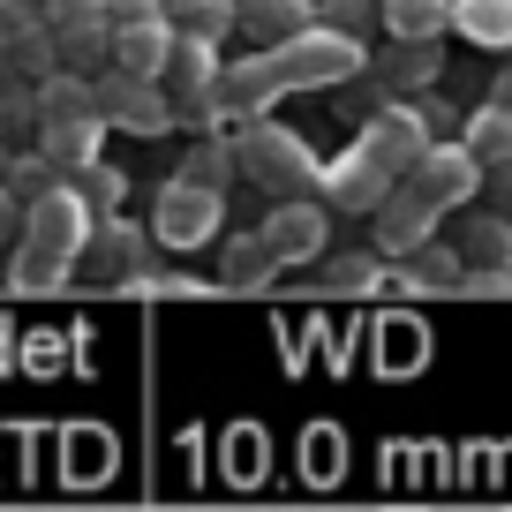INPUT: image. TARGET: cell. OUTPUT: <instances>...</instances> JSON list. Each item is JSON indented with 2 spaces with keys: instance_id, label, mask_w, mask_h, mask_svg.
Segmentation results:
<instances>
[{
  "instance_id": "cell-8",
  "label": "cell",
  "mask_w": 512,
  "mask_h": 512,
  "mask_svg": "<svg viewBox=\"0 0 512 512\" xmlns=\"http://www.w3.org/2000/svg\"><path fill=\"white\" fill-rule=\"evenodd\" d=\"M392 189H400V174H392L362 136H354V151H339V159L324 166V211H377Z\"/></svg>"
},
{
  "instance_id": "cell-7",
  "label": "cell",
  "mask_w": 512,
  "mask_h": 512,
  "mask_svg": "<svg viewBox=\"0 0 512 512\" xmlns=\"http://www.w3.org/2000/svg\"><path fill=\"white\" fill-rule=\"evenodd\" d=\"M256 234H264V249L279 256V272H302V264H317V256H324L332 211H324V196H302V204H272Z\"/></svg>"
},
{
  "instance_id": "cell-11",
  "label": "cell",
  "mask_w": 512,
  "mask_h": 512,
  "mask_svg": "<svg viewBox=\"0 0 512 512\" xmlns=\"http://www.w3.org/2000/svg\"><path fill=\"white\" fill-rule=\"evenodd\" d=\"M151 234L166 241V249H204L211 234H219V189H196V181H166L159 189V219H151Z\"/></svg>"
},
{
  "instance_id": "cell-21",
  "label": "cell",
  "mask_w": 512,
  "mask_h": 512,
  "mask_svg": "<svg viewBox=\"0 0 512 512\" xmlns=\"http://www.w3.org/2000/svg\"><path fill=\"white\" fill-rule=\"evenodd\" d=\"M392 38H445L452 31V0H384L377 8Z\"/></svg>"
},
{
  "instance_id": "cell-6",
  "label": "cell",
  "mask_w": 512,
  "mask_h": 512,
  "mask_svg": "<svg viewBox=\"0 0 512 512\" xmlns=\"http://www.w3.org/2000/svg\"><path fill=\"white\" fill-rule=\"evenodd\" d=\"M53 46H61V68H83L91 76L98 61H113V8L106 0H46Z\"/></svg>"
},
{
  "instance_id": "cell-17",
  "label": "cell",
  "mask_w": 512,
  "mask_h": 512,
  "mask_svg": "<svg viewBox=\"0 0 512 512\" xmlns=\"http://www.w3.org/2000/svg\"><path fill=\"white\" fill-rule=\"evenodd\" d=\"M437 68H445L437 38H392V53L377 61V83H384V91H430Z\"/></svg>"
},
{
  "instance_id": "cell-27",
  "label": "cell",
  "mask_w": 512,
  "mask_h": 512,
  "mask_svg": "<svg viewBox=\"0 0 512 512\" xmlns=\"http://www.w3.org/2000/svg\"><path fill=\"white\" fill-rule=\"evenodd\" d=\"M317 16H324V31H362V23H369V0H317Z\"/></svg>"
},
{
  "instance_id": "cell-23",
  "label": "cell",
  "mask_w": 512,
  "mask_h": 512,
  "mask_svg": "<svg viewBox=\"0 0 512 512\" xmlns=\"http://www.w3.org/2000/svg\"><path fill=\"white\" fill-rule=\"evenodd\" d=\"M68 189L91 204V219H113V211H121V196H128V181H121V166L91 159V166H76V174H68Z\"/></svg>"
},
{
  "instance_id": "cell-4",
  "label": "cell",
  "mask_w": 512,
  "mask_h": 512,
  "mask_svg": "<svg viewBox=\"0 0 512 512\" xmlns=\"http://www.w3.org/2000/svg\"><path fill=\"white\" fill-rule=\"evenodd\" d=\"M452 249H460V264H467V287L460 294H482V302L512 294V219H505V211H475Z\"/></svg>"
},
{
  "instance_id": "cell-29",
  "label": "cell",
  "mask_w": 512,
  "mask_h": 512,
  "mask_svg": "<svg viewBox=\"0 0 512 512\" xmlns=\"http://www.w3.org/2000/svg\"><path fill=\"white\" fill-rule=\"evenodd\" d=\"M490 91H497V98H490V106H505V113H512V61H505V68H497V83H490Z\"/></svg>"
},
{
  "instance_id": "cell-16",
  "label": "cell",
  "mask_w": 512,
  "mask_h": 512,
  "mask_svg": "<svg viewBox=\"0 0 512 512\" xmlns=\"http://www.w3.org/2000/svg\"><path fill=\"white\" fill-rule=\"evenodd\" d=\"M98 144H106V113H83V121H38V151H46L61 174L91 166Z\"/></svg>"
},
{
  "instance_id": "cell-10",
  "label": "cell",
  "mask_w": 512,
  "mask_h": 512,
  "mask_svg": "<svg viewBox=\"0 0 512 512\" xmlns=\"http://www.w3.org/2000/svg\"><path fill=\"white\" fill-rule=\"evenodd\" d=\"M0 53H8L31 83L61 76V46H53V23H46L38 0H0Z\"/></svg>"
},
{
  "instance_id": "cell-1",
  "label": "cell",
  "mask_w": 512,
  "mask_h": 512,
  "mask_svg": "<svg viewBox=\"0 0 512 512\" xmlns=\"http://www.w3.org/2000/svg\"><path fill=\"white\" fill-rule=\"evenodd\" d=\"M91 204H83L76 189H53L31 204V219H23V241H16V264H8V279H16L23 294H46L61 287L68 272L83 264V241H91Z\"/></svg>"
},
{
  "instance_id": "cell-12",
  "label": "cell",
  "mask_w": 512,
  "mask_h": 512,
  "mask_svg": "<svg viewBox=\"0 0 512 512\" xmlns=\"http://www.w3.org/2000/svg\"><path fill=\"white\" fill-rule=\"evenodd\" d=\"M362 144H369L384 166H392V174L407 181V174H415V159L437 144V136H430V121H422V113L407 106V98H384V106L362 121Z\"/></svg>"
},
{
  "instance_id": "cell-30",
  "label": "cell",
  "mask_w": 512,
  "mask_h": 512,
  "mask_svg": "<svg viewBox=\"0 0 512 512\" xmlns=\"http://www.w3.org/2000/svg\"><path fill=\"white\" fill-rule=\"evenodd\" d=\"M497 211H505V219H512V166H505V174H497Z\"/></svg>"
},
{
  "instance_id": "cell-3",
  "label": "cell",
  "mask_w": 512,
  "mask_h": 512,
  "mask_svg": "<svg viewBox=\"0 0 512 512\" xmlns=\"http://www.w3.org/2000/svg\"><path fill=\"white\" fill-rule=\"evenodd\" d=\"M181 31V23H174ZM219 76H226V61H219V46L211 38H196V31H181L174 38V61H166V98H174V121L181 128H219L226 121V106H219Z\"/></svg>"
},
{
  "instance_id": "cell-28",
  "label": "cell",
  "mask_w": 512,
  "mask_h": 512,
  "mask_svg": "<svg viewBox=\"0 0 512 512\" xmlns=\"http://www.w3.org/2000/svg\"><path fill=\"white\" fill-rule=\"evenodd\" d=\"M23 219H31V204H23V196L0 181V241H23Z\"/></svg>"
},
{
  "instance_id": "cell-25",
  "label": "cell",
  "mask_w": 512,
  "mask_h": 512,
  "mask_svg": "<svg viewBox=\"0 0 512 512\" xmlns=\"http://www.w3.org/2000/svg\"><path fill=\"white\" fill-rule=\"evenodd\" d=\"M226 174H241L234 144H219V136H204V144L189 151V166H181V181H196V189H226Z\"/></svg>"
},
{
  "instance_id": "cell-26",
  "label": "cell",
  "mask_w": 512,
  "mask_h": 512,
  "mask_svg": "<svg viewBox=\"0 0 512 512\" xmlns=\"http://www.w3.org/2000/svg\"><path fill=\"white\" fill-rule=\"evenodd\" d=\"M113 8V31H151V23H174L166 0H106Z\"/></svg>"
},
{
  "instance_id": "cell-18",
  "label": "cell",
  "mask_w": 512,
  "mask_h": 512,
  "mask_svg": "<svg viewBox=\"0 0 512 512\" xmlns=\"http://www.w3.org/2000/svg\"><path fill=\"white\" fill-rule=\"evenodd\" d=\"M272 272H279V256L264 249V234H234L219 249V287H234V294H256Z\"/></svg>"
},
{
  "instance_id": "cell-31",
  "label": "cell",
  "mask_w": 512,
  "mask_h": 512,
  "mask_svg": "<svg viewBox=\"0 0 512 512\" xmlns=\"http://www.w3.org/2000/svg\"><path fill=\"white\" fill-rule=\"evenodd\" d=\"M189 8H204V0H166V16H174V23L189 16Z\"/></svg>"
},
{
  "instance_id": "cell-19",
  "label": "cell",
  "mask_w": 512,
  "mask_h": 512,
  "mask_svg": "<svg viewBox=\"0 0 512 512\" xmlns=\"http://www.w3.org/2000/svg\"><path fill=\"white\" fill-rule=\"evenodd\" d=\"M452 31L467 46H512V0H452Z\"/></svg>"
},
{
  "instance_id": "cell-34",
  "label": "cell",
  "mask_w": 512,
  "mask_h": 512,
  "mask_svg": "<svg viewBox=\"0 0 512 512\" xmlns=\"http://www.w3.org/2000/svg\"><path fill=\"white\" fill-rule=\"evenodd\" d=\"M38 8H46V0H38Z\"/></svg>"
},
{
  "instance_id": "cell-32",
  "label": "cell",
  "mask_w": 512,
  "mask_h": 512,
  "mask_svg": "<svg viewBox=\"0 0 512 512\" xmlns=\"http://www.w3.org/2000/svg\"><path fill=\"white\" fill-rule=\"evenodd\" d=\"M8 166H16V151H8V144H0V181H8Z\"/></svg>"
},
{
  "instance_id": "cell-13",
  "label": "cell",
  "mask_w": 512,
  "mask_h": 512,
  "mask_svg": "<svg viewBox=\"0 0 512 512\" xmlns=\"http://www.w3.org/2000/svg\"><path fill=\"white\" fill-rule=\"evenodd\" d=\"M437 219H445V211H437V204H422V196L400 181V189H392L377 211H369L377 256H415V249H430V241H437Z\"/></svg>"
},
{
  "instance_id": "cell-9",
  "label": "cell",
  "mask_w": 512,
  "mask_h": 512,
  "mask_svg": "<svg viewBox=\"0 0 512 512\" xmlns=\"http://www.w3.org/2000/svg\"><path fill=\"white\" fill-rule=\"evenodd\" d=\"M407 189H415L422 204H437V211H460V204H475V189H482V159L467 144H430L415 159V174H407Z\"/></svg>"
},
{
  "instance_id": "cell-2",
  "label": "cell",
  "mask_w": 512,
  "mask_h": 512,
  "mask_svg": "<svg viewBox=\"0 0 512 512\" xmlns=\"http://www.w3.org/2000/svg\"><path fill=\"white\" fill-rule=\"evenodd\" d=\"M234 159L272 204H302V196H324V159L279 121H241L234 128Z\"/></svg>"
},
{
  "instance_id": "cell-15",
  "label": "cell",
  "mask_w": 512,
  "mask_h": 512,
  "mask_svg": "<svg viewBox=\"0 0 512 512\" xmlns=\"http://www.w3.org/2000/svg\"><path fill=\"white\" fill-rule=\"evenodd\" d=\"M317 0H241V31L256 38V46H287V38L317 31Z\"/></svg>"
},
{
  "instance_id": "cell-22",
  "label": "cell",
  "mask_w": 512,
  "mask_h": 512,
  "mask_svg": "<svg viewBox=\"0 0 512 512\" xmlns=\"http://www.w3.org/2000/svg\"><path fill=\"white\" fill-rule=\"evenodd\" d=\"M407 287H422V294H460V287H467V264H460V249H445V241L415 249V256H407Z\"/></svg>"
},
{
  "instance_id": "cell-14",
  "label": "cell",
  "mask_w": 512,
  "mask_h": 512,
  "mask_svg": "<svg viewBox=\"0 0 512 512\" xmlns=\"http://www.w3.org/2000/svg\"><path fill=\"white\" fill-rule=\"evenodd\" d=\"M76 272H91V279H106V287H136L144 279V234L113 211V219H98L91 226V241H83V264Z\"/></svg>"
},
{
  "instance_id": "cell-20",
  "label": "cell",
  "mask_w": 512,
  "mask_h": 512,
  "mask_svg": "<svg viewBox=\"0 0 512 512\" xmlns=\"http://www.w3.org/2000/svg\"><path fill=\"white\" fill-rule=\"evenodd\" d=\"M467 151H475L490 174H505L512 166V113L505 106H482V113H467V136H460Z\"/></svg>"
},
{
  "instance_id": "cell-24",
  "label": "cell",
  "mask_w": 512,
  "mask_h": 512,
  "mask_svg": "<svg viewBox=\"0 0 512 512\" xmlns=\"http://www.w3.org/2000/svg\"><path fill=\"white\" fill-rule=\"evenodd\" d=\"M384 287V256L377 249H362V256H332V264H324V294H377Z\"/></svg>"
},
{
  "instance_id": "cell-33",
  "label": "cell",
  "mask_w": 512,
  "mask_h": 512,
  "mask_svg": "<svg viewBox=\"0 0 512 512\" xmlns=\"http://www.w3.org/2000/svg\"><path fill=\"white\" fill-rule=\"evenodd\" d=\"M392 512H422V505H392Z\"/></svg>"
},
{
  "instance_id": "cell-5",
  "label": "cell",
  "mask_w": 512,
  "mask_h": 512,
  "mask_svg": "<svg viewBox=\"0 0 512 512\" xmlns=\"http://www.w3.org/2000/svg\"><path fill=\"white\" fill-rule=\"evenodd\" d=\"M98 113H106V128H128V136H166V128H174L166 83L128 76V68H106V76H98Z\"/></svg>"
}]
</instances>
